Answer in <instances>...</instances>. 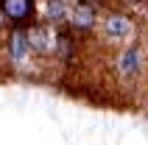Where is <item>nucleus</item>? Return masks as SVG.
Returning a JSON list of instances; mask_svg holds the SVG:
<instances>
[{
    "label": "nucleus",
    "mask_w": 148,
    "mask_h": 145,
    "mask_svg": "<svg viewBox=\"0 0 148 145\" xmlns=\"http://www.w3.org/2000/svg\"><path fill=\"white\" fill-rule=\"evenodd\" d=\"M3 59H6V67L14 70V72H31L34 62H42L31 50V42H28L25 28H11L3 36Z\"/></svg>",
    "instance_id": "1"
},
{
    "label": "nucleus",
    "mask_w": 148,
    "mask_h": 145,
    "mask_svg": "<svg viewBox=\"0 0 148 145\" xmlns=\"http://www.w3.org/2000/svg\"><path fill=\"white\" fill-rule=\"evenodd\" d=\"M0 14L6 17L11 28H28L36 14V3L34 0H0Z\"/></svg>",
    "instance_id": "5"
},
{
    "label": "nucleus",
    "mask_w": 148,
    "mask_h": 145,
    "mask_svg": "<svg viewBox=\"0 0 148 145\" xmlns=\"http://www.w3.org/2000/svg\"><path fill=\"white\" fill-rule=\"evenodd\" d=\"M25 34H28V42H31V50L36 53V59H42V62H48V59L56 56V28L50 23H31L28 28H25Z\"/></svg>",
    "instance_id": "4"
},
{
    "label": "nucleus",
    "mask_w": 148,
    "mask_h": 145,
    "mask_svg": "<svg viewBox=\"0 0 148 145\" xmlns=\"http://www.w3.org/2000/svg\"><path fill=\"white\" fill-rule=\"evenodd\" d=\"M70 28L75 34H92L98 28V8L84 3V0H75V6H70Z\"/></svg>",
    "instance_id": "6"
},
{
    "label": "nucleus",
    "mask_w": 148,
    "mask_h": 145,
    "mask_svg": "<svg viewBox=\"0 0 148 145\" xmlns=\"http://www.w3.org/2000/svg\"><path fill=\"white\" fill-rule=\"evenodd\" d=\"M145 53H148V36H145Z\"/></svg>",
    "instance_id": "11"
},
{
    "label": "nucleus",
    "mask_w": 148,
    "mask_h": 145,
    "mask_svg": "<svg viewBox=\"0 0 148 145\" xmlns=\"http://www.w3.org/2000/svg\"><path fill=\"white\" fill-rule=\"evenodd\" d=\"M143 70H145V56H143L140 45H123V48L115 50L112 56V72L120 84H137L143 78Z\"/></svg>",
    "instance_id": "2"
},
{
    "label": "nucleus",
    "mask_w": 148,
    "mask_h": 145,
    "mask_svg": "<svg viewBox=\"0 0 148 145\" xmlns=\"http://www.w3.org/2000/svg\"><path fill=\"white\" fill-rule=\"evenodd\" d=\"M3 28H6V17L0 14V34H3Z\"/></svg>",
    "instance_id": "10"
},
{
    "label": "nucleus",
    "mask_w": 148,
    "mask_h": 145,
    "mask_svg": "<svg viewBox=\"0 0 148 145\" xmlns=\"http://www.w3.org/2000/svg\"><path fill=\"white\" fill-rule=\"evenodd\" d=\"M78 36L81 34H75L70 25L67 28H59L56 31V56L53 59H59L62 64H70L75 59V53H78Z\"/></svg>",
    "instance_id": "7"
},
{
    "label": "nucleus",
    "mask_w": 148,
    "mask_h": 145,
    "mask_svg": "<svg viewBox=\"0 0 148 145\" xmlns=\"http://www.w3.org/2000/svg\"><path fill=\"white\" fill-rule=\"evenodd\" d=\"M84 3H90V6H95V8H98V6H103V0H84Z\"/></svg>",
    "instance_id": "9"
},
{
    "label": "nucleus",
    "mask_w": 148,
    "mask_h": 145,
    "mask_svg": "<svg viewBox=\"0 0 148 145\" xmlns=\"http://www.w3.org/2000/svg\"><path fill=\"white\" fill-rule=\"evenodd\" d=\"M98 28L103 42H109V45H126L134 36V20L126 11H106L101 17Z\"/></svg>",
    "instance_id": "3"
},
{
    "label": "nucleus",
    "mask_w": 148,
    "mask_h": 145,
    "mask_svg": "<svg viewBox=\"0 0 148 145\" xmlns=\"http://www.w3.org/2000/svg\"><path fill=\"white\" fill-rule=\"evenodd\" d=\"M126 6H140V3H145V0H123Z\"/></svg>",
    "instance_id": "8"
}]
</instances>
